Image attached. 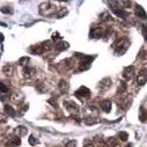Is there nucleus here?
<instances>
[{
    "label": "nucleus",
    "instance_id": "nucleus-7",
    "mask_svg": "<svg viewBox=\"0 0 147 147\" xmlns=\"http://www.w3.org/2000/svg\"><path fill=\"white\" fill-rule=\"evenodd\" d=\"M134 77V67L133 66H127L123 71V78L125 80H131Z\"/></svg>",
    "mask_w": 147,
    "mask_h": 147
},
{
    "label": "nucleus",
    "instance_id": "nucleus-24",
    "mask_svg": "<svg viewBox=\"0 0 147 147\" xmlns=\"http://www.w3.org/2000/svg\"><path fill=\"white\" fill-rule=\"evenodd\" d=\"M15 132H16L18 137H21V136L27 134V129L24 126H18V129L15 130Z\"/></svg>",
    "mask_w": 147,
    "mask_h": 147
},
{
    "label": "nucleus",
    "instance_id": "nucleus-2",
    "mask_svg": "<svg viewBox=\"0 0 147 147\" xmlns=\"http://www.w3.org/2000/svg\"><path fill=\"white\" fill-rule=\"evenodd\" d=\"M56 12H57L56 6L52 3H50V1L42 3L40 5V13L43 16H52V15L56 14Z\"/></svg>",
    "mask_w": 147,
    "mask_h": 147
},
{
    "label": "nucleus",
    "instance_id": "nucleus-29",
    "mask_svg": "<svg viewBox=\"0 0 147 147\" xmlns=\"http://www.w3.org/2000/svg\"><path fill=\"white\" fill-rule=\"evenodd\" d=\"M28 61H29V58H28V57H22V58H20L19 64H20V65H22V66H24V65H27V64H28Z\"/></svg>",
    "mask_w": 147,
    "mask_h": 147
},
{
    "label": "nucleus",
    "instance_id": "nucleus-16",
    "mask_svg": "<svg viewBox=\"0 0 147 147\" xmlns=\"http://www.w3.org/2000/svg\"><path fill=\"white\" fill-rule=\"evenodd\" d=\"M20 144H21L20 138H19V137H13V138H11V140L7 142V146H8V147H16V146H20Z\"/></svg>",
    "mask_w": 147,
    "mask_h": 147
},
{
    "label": "nucleus",
    "instance_id": "nucleus-38",
    "mask_svg": "<svg viewBox=\"0 0 147 147\" xmlns=\"http://www.w3.org/2000/svg\"><path fill=\"white\" fill-rule=\"evenodd\" d=\"M84 147H94V145H93V144H87V145H85Z\"/></svg>",
    "mask_w": 147,
    "mask_h": 147
},
{
    "label": "nucleus",
    "instance_id": "nucleus-11",
    "mask_svg": "<svg viewBox=\"0 0 147 147\" xmlns=\"http://www.w3.org/2000/svg\"><path fill=\"white\" fill-rule=\"evenodd\" d=\"M3 72H4V74H5L6 77H12L13 73H14V66H13L12 64H7V65L4 66Z\"/></svg>",
    "mask_w": 147,
    "mask_h": 147
},
{
    "label": "nucleus",
    "instance_id": "nucleus-19",
    "mask_svg": "<svg viewBox=\"0 0 147 147\" xmlns=\"http://www.w3.org/2000/svg\"><path fill=\"white\" fill-rule=\"evenodd\" d=\"M22 98H23V95H22L21 93H19V92L13 93V94L11 95V100H12L13 102H15V103L21 102V100H22Z\"/></svg>",
    "mask_w": 147,
    "mask_h": 147
},
{
    "label": "nucleus",
    "instance_id": "nucleus-9",
    "mask_svg": "<svg viewBox=\"0 0 147 147\" xmlns=\"http://www.w3.org/2000/svg\"><path fill=\"white\" fill-rule=\"evenodd\" d=\"M136 15H137L138 18L142 19V20L147 19V14H146L145 9L142 8V6H140V5H137V6H136Z\"/></svg>",
    "mask_w": 147,
    "mask_h": 147
},
{
    "label": "nucleus",
    "instance_id": "nucleus-5",
    "mask_svg": "<svg viewBox=\"0 0 147 147\" xmlns=\"http://www.w3.org/2000/svg\"><path fill=\"white\" fill-rule=\"evenodd\" d=\"M117 103H118V105L122 107L123 109H127V108H130V105L132 104V100H131V97H129V96H121V98L117 100Z\"/></svg>",
    "mask_w": 147,
    "mask_h": 147
},
{
    "label": "nucleus",
    "instance_id": "nucleus-1",
    "mask_svg": "<svg viewBox=\"0 0 147 147\" xmlns=\"http://www.w3.org/2000/svg\"><path fill=\"white\" fill-rule=\"evenodd\" d=\"M129 47H130V41H129L127 38L123 37V38L117 40V41L114 43L113 49L115 50V52H116L117 55H124V53L127 51Z\"/></svg>",
    "mask_w": 147,
    "mask_h": 147
},
{
    "label": "nucleus",
    "instance_id": "nucleus-18",
    "mask_svg": "<svg viewBox=\"0 0 147 147\" xmlns=\"http://www.w3.org/2000/svg\"><path fill=\"white\" fill-rule=\"evenodd\" d=\"M105 145H107L108 147H117V146H118V140H117L116 138L111 137V138L107 139V141H105Z\"/></svg>",
    "mask_w": 147,
    "mask_h": 147
},
{
    "label": "nucleus",
    "instance_id": "nucleus-33",
    "mask_svg": "<svg viewBox=\"0 0 147 147\" xmlns=\"http://www.w3.org/2000/svg\"><path fill=\"white\" fill-rule=\"evenodd\" d=\"M6 122H7V117H6V115H4V114L0 113V123H6Z\"/></svg>",
    "mask_w": 147,
    "mask_h": 147
},
{
    "label": "nucleus",
    "instance_id": "nucleus-15",
    "mask_svg": "<svg viewBox=\"0 0 147 147\" xmlns=\"http://www.w3.org/2000/svg\"><path fill=\"white\" fill-rule=\"evenodd\" d=\"M35 73H36V71H35V68H32V67H24V69H23V74H24V77L28 78V79L32 78V77L35 76Z\"/></svg>",
    "mask_w": 147,
    "mask_h": 147
},
{
    "label": "nucleus",
    "instance_id": "nucleus-21",
    "mask_svg": "<svg viewBox=\"0 0 147 147\" xmlns=\"http://www.w3.org/2000/svg\"><path fill=\"white\" fill-rule=\"evenodd\" d=\"M5 113H6L7 116H11V117H15V115H16L15 111H14V109L12 107H9L8 104L5 105Z\"/></svg>",
    "mask_w": 147,
    "mask_h": 147
},
{
    "label": "nucleus",
    "instance_id": "nucleus-10",
    "mask_svg": "<svg viewBox=\"0 0 147 147\" xmlns=\"http://www.w3.org/2000/svg\"><path fill=\"white\" fill-rule=\"evenodd\" d=\"M102 36H103V30L100 27H96L90 31V37H93V38H100Z\"/></svg>",
    "mask_w": 147,
    "mask_h": 147
},
{
    "label": "nucleus",
    "instance_id": "nucleus-28",
    "mask_svg": "<svg viewBox=\"0 0 147 147\" xmlns=\"http://www.w3.org/2000/svg\"><path fill=\"white\" fill-rule=\"evenodd\" d=\"M37 142H38V140L36 139L34 136H30L29 137V144L31 145V146H35V145H37Z\"/></svg>",
    "mask_w": 147,
    "mask_h": 147
},
{
    "label": "nucleus",
    "instance_id": "nucleus-27",
    "mask_svg": "<svg viewBox=\"0 0 147 147\" xmlns=\"http://www.w3.org/2000/svg\"><path fill=\"white\" fill-rule=\"evenodd\" d=\"M125 90H126V84L124 81H122L119 85V88H118V94H123Z\"/></svg>",
    "mask_w": 147,
    "mask_h": 147
},
{
    "label": "nucleus",
    "instance_id": "nucleus-20",
    "mask_svg": "<svg viewBox=\"0 0 147 147\" xmlns=\"http://www.w3.org/2000/svg\"><path fill=\"white\" fill-rule=\"evenodd\" d=\"M96 123H98V119L96 117L89 116V117H86L85 118V124H87V125H94Z\"/></svg>",
    "mask_w": 147,
    "mask_h": 147
},
{
    "label": "nucleus",
    "instance_id": "nucleus-14",
    "mask_svg": "<svg viewBox=\"0 0 147 147\" xmlns=\"http://www.w3.org/2000/svg\"><path fill=\"white\" fill-rule=\"evenodd\" d=\"M30 52L34 53V55H42L44 52V50L42 48V44H37V45L30 47Z\"/></svg>",
    "mask_w": 147,
    "mask_h": 147
},
{
    "label": "nucleus",
    "instance_id": "nucleus-26",
    "mask_svg": "<svg viewBox=\"0 0 147 147\" xmlns=\"http://www.w3.org/2000/svg\"><path fill=\"white\" fill-rule=\"evenodd\" d=\"M127 137H129V134H127L126 132H124V131H121V132L118 133V138H119L121 140H123V141H126V140H127Z\"/></svg>",
    "mask_w": 147,
    "mask_h": 147
},
{
    "label": "nucleus",
    "instance_id": "nucleus-31",
    "mask_svg": "<svg viewBox=\"0 0 147 147\" xmlns=\"http://www.w3.org/2000/svg\"><path fill=\"white\" fill-rule=\"evenodd\" d=\"M65 146H66V147H76V146H77V141H76V140H69V141L66 142Z\"/></svg>",
    "mask_w": 147,
    "mask_h": 147
},
{
    "label": "nucleus",
    "instance_id": "nucleus-4",
    "mask_svg": "<svg viewBox=\"0 0 147 147\" xmlns=\"http://www.w3.org/2000/svg\"><path fill=\"white\" fill-rule=\"evenodd\" d=\"M64 107L68 110L69 113H73V114H78L79 113V107L77 103H74L73 101H65L64 102Z\"/></svg>",
    "mask_w": 147,
    "mask_h": 147
},
{
    "label": "nucleus",
    "instance_id": "nucleus-23",
    "mask_svg": "<svg viewBox=\"0 0 147 147\" xmlns=\"http://www.w3.org/2000/svg\"><path fill=\"white\" fill-rule=\"evenodd\" d=\"M100 86H102V87H104V88L110 87V86H111V79H110V78H104V79L101 81Z\"/></svg>",
    "mask_w": 147,
    "mask_h": 147
},
{
    "label": "nucleus",
    "instance_id": "nucleus-39",
    "mask_svg": "<svg viewBox=\"0 0 147 147\" xmlns=\"http://www.w3.org/2000/svg\"><path fill=\"white\" fill-rule=\"evenodd\" d=\"M4 40V36H3V34H0V42H1Z\"/></svg>",
    "mask_w": 147,
    "mask_h": 147
},
{
    "label": "nucleus",
    "instance_id": "nucleus-8",
    "mask_svg": "<svg viewBox=\"0 0 147 147\" xmlns=\"http://www.w3.org/2000/svg\"><path fill=\"white\" fill-rule=\"evenodd\" d=\"M113 13H114L116 16L122 18V19H126V18H127V13H126L123 8H121V7H113Z\"/></svg>",
    "mask_w": 147,
    "mask_h": 147
},
{
    "label": "nucleus",
    "instance_id": "nucleus-13",
    "mask_svg": "<svg viewBox=\"0 0 147 147\" xmlns=\"http://www.w3.org/2000/svg\"><path fill=\"white\" fill-rule=\"evenodd\" d=\"M68 47H69V44H68L67 42H63V41H60V42H58V43H56V44H55L56 50H57V51H59V52L65 51L66 49H68Z\"/></svg>",
    "mask_w": 147,
    "mask_h": 147
},
{
    "label": "nucleus",
    "instance_id": "nucleus-12",
    "mask_svg": "<svg viewBox=\"0 0 147 147\" xmlns=\"http://www.w3.org/2000/svg\"><path fill=\"white\" fill-rule=\"evenodd\" d=\"M111 107H113V103H111V101H110V100H104L101 103V108L104 110L105 113H110V111H111Z\"/></svg>",
    "mask_w": 147,
    "mask_h": 147
},
{
    "label": "nucleus",
    "instance_id": "nucleus-30",
    "mask_svg": "<svg viewBox=\"0 0 147 147\" xmlns=\"http://www.w3.org/2000/svg\"><path fill=\"white\" fill-rule=\"evenodd\" d=\"M0 92L1 93H7L8 92V87L5 84H3L1 81H0Z\"/></svg>",
    "mask_w": 147,
    "mask_h": 147
},
{
    "label": "nucleus",
    "instance_id": "nucleus-40",
    "mask_svg": "<svg viewBox=\"0 0 147 147\" xmlns=\"http://www.w3.org/2000/svg\"><path fill=\"white\" fill-rule=\"evenodd\" d=\"M127 147H132V144H130V145H127Z\"/></svg>",
    "mask_w": 147,
    "mask_h": 147
},
{
    "label": "nucleus",
    "instance_id": "nucleus-36",
    "mask_svg": "<svg viewBox=\"0 0 147 147\" xmlns=\"http://www.w3.org/2000/svg\"><path fill=\"white\" fill-rule=\"evenodd\" d=\"M65 14H67V11H66V9L64 8V9H61V12H60V13L58 14V18H63V16H64Z\"/></svg>",
    "mask_w": 147,
    "mask_h": 147
},
{
    "label": "nucleus",
    "instance_id": "nucleus-34",
    "mask_svg": "<svg viewBox=\"0 0 147 147\" xmlns=\"http://www.w3.org/2000/svg\"><path fill=\"white\" fill-rule=\"evenodd\" d=\"M142 35H144L145 41H147V26H144L142 27Z\"/></svg>",
    "mask_w": 147,
    "mask_h": 147
},
{
    "label": "nucleus",
    "instance_id": "nucleus-35",
    "mask_svg": "<svg viewBox=\"0 0 147 147\" xmlns=\"http://www.w3.org/2000/svg\"><path fill=\"white\" fill-rule=\"evenodd\" d=\"M95 141H96L97 144H103V142H104V141H103V138H102V137H100V136L95 137Z\"/></svg>",
    "mask_w": 147,
    "mask_h": 147
},
{
    "label": "nucleus",
    "instance_id": "nucleus-37",
    "mask_svg": "<svg viewBox=\"0 0 147 147\" xmlns=\"http://www.w3.org/2000/svg\"><path fill=\"white\" fill-rule=\"evenodd\" d=\"M101 19H103V20L109 19V14H108V13H103V16H101Z\"/></svg>",
    "mask_w": 147,
    "mask_h": 147
},
{
    "label": "nucleus",
    "instance_id": "nucleus-3",
    "mask_svg": "<svg viewBox=\"0 0 147 147\" xmlns=\"http://www.w3.org/2000/svg\"><path fill=\"white\" fill-rule=\"evenodd\" d=\"M74 95L79 98V100H81V101H86L87 98H89L90 97V90L87 88V87H80L76 93H74Z\"/></svg>",
    "mask_w": 147,
    "mask_h": 147
},
{
    "label": "nucleus",
    "instance_id": "nucleus-6",
    "mask_svg": "<svg viewBox=\"0 0 147 147\" xmlns=\"http://www.w3.org/2000/svg\"><path fill=\"white\" fill-rule=\"evenodd\" d=\"M147 82V71L146 69H141L139 72V74L137 77V85L138 86H144Z\"/></svg>",
    "mask_w": 147,
    "mask_h": 147
},
{
    "label": "nucleus",
    "instance_id": "nucleus-25",
    "mask_svg": "<svg viewBox=\"0 0 147 147\" xmlns=\"http://www.w3.org/2000/svg\"><path fill=\"white\" fill-rule=\"evenodd\" d=\"M0 11H1V13H4V14H12L13 13V8L11 6H3L0 8Z\"/></svg>",
    "mask_w": 147,
    "mask_h": 147
},
{
    "label": "nucleus",
    "instance_id": "nucleus-32",
    "mask_svg": "<svg viewBox=\"0 0 147 147\" xmlns=\"http://www.w3.org/2000/svg\"><path fill=\"white\" fill-rule=\"evenodd\" d=\"M52 40H53V41H56V43H58V41L60 42L61 37H60V36H59V34H58V32H55V34L52 35Z\"/></svg>",
    "mask_w": 147,
    "mask_h": 147
},
{
    "label": "nucleus",
    "instance_id": "nucleus-22",
    "mask_svg": "<svg viewBox=\"0 0 147 147\" xmlns=\"http://www.w3.org/2000/svg\"><path fill=\"white\" fill-rule=\"evenodd\" d=\"M42 48H43L44 51H49V50H51V49L53 48V43H52V41H45V42H43V43H42Z\"/></svg>",
    "mask_w": 147,
    "mask_h": 147
},
{
    "label": "nucleus",
    "instance_id": "nucleus-17",
    "mask_svg": "<svg viewBox=\"0 0 147 147\" xmlns=\"http://www.w3.org/2000/svg\"><path fill=\"white\" fill-rule=\"evenodd\" d=\"M58 88H59L61 92H67V89L69 88V85H68V82H67L66 80L61 79V80L58 82Z\"/></svg>",
    "mask_w": 147,
    "mask_h": 147
}]
</instances>
